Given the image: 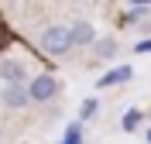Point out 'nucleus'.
Instances as JSON below:
<instances>
[{"instance_id":"1","label":"nucleus","mask_w":151,"mask_h":144,"mask_svg":"<svg viewBox=\"0 0 151 144\" xmlns=\"http://www.w3.org/2000/svg\"><path fill=\"white\" fill-rule=\"evenodd\" d=\"M41 48L48 55H65L72 48V28L69 24H52V28L41 31Z\"/></svg>"},{"instance_id":"2","label":"nucleus","mask_w":151,"mask_h":144,"mask_svg":"<svg viewBox=\"0 0 151 144\" xmlns=\"http://www.w3.org/2000/svg\"><path fill=\"white\" fill-rule=\"evenodd\" d=\"M55 93H58V79L48 76V72H41V76H35L28 82V96L35 100V103H45V100H52Z\"/></svg>"},{"instance_id":"3","label":"nucleus","mask_w":151,"mask_h":144,"mask_svg":"<svg viewBox=\"0 0 151 144\" xmlns=\"http://www.w3.org/2000/svg\"><path fill=\"white\" fill-rule=\"evenodd\" d=\"M31 96H28V86H4V106H10V110H21V106H28Z\"/></svg>"},{"instance_id":"4","label":"nucleus","mask_w":151,"mask_h":144,"mask_svg":"<svg viewBox=\"0 0 151 144\" xmlns=\"http://www.w3.org/2000/svg\"><path fill=\"white\" fill-rule=\"evenodd\" d=\"M0 79H4L7 86L24 82V65H21L17 58H4V62H0Z\"/></svg>"},{"instance_id":"5","label":"nucleus","mask_w":151,"mask_h":144,"mask_svg":"<svg viewBox=\"0 0 151 144\" xmlns=\"http://www.w3.org/2000/svg\"><path fill=\"white\" fill-rule=\"evenodd\" d=\"M69 28H72V45H89V41H96L93 24H86V21H76V24H69Z\"/></svg>"},{"instance_id":"6","label":"nucleus","mask_w":151,"mask_h":144,"mask_svg":"<svg viewBox=\"0 0 151 144\" xmlns=\"http://www.w3.org/2000/svg\"><path fill=\"white\" fill-rule=\"evenodd\" d=\"M131 76H134V69L131 65H120V69H113V72H106V76L100 79V86H117V82H127Z\"/></svg>"},{"instance_id":"7","label":"nucleus","mask_w":151,"mask_h":144,"mask_svg":"<svg viewBox=\"0 0 151 144\" xmlns=\"http://www.w3.org/2000/svg\"><path fill=\"white\" fill-rule=\"evenodd\" d=\"M96 55H100V58H110V55H117V41H113V38L96 41Z\"/></svg>"},{"instance_id":"8","label":"nucleus","mask_w":151,"mask_h":144,"mask_svg":"<svg viewBox=\"0 0 151 144\" xmlns=\"http://www.w3.org/2000/svg\"><path fill=\"white\" fill-rule=\"evenodd\" d=\"M96 113H100V103H96V100H83L79 117H83V120H89V117H96Z\"/></svg>"},{"instance_id":"9","label":"nucleus","mask_w":151,"mask_h":144,"mask_svg":"<svg viewBox=\"0 0 151 144\" xmlns=\"http://www.w3.org/2000/svg\"><path fill=\"white\" fill-rule=\"evenodd\" d=\"M62 144H83V127L72 124V127L65 130V141H62Z\"/></svg>"},{"instance_id":"10","label":"nucleus","mask_w":151,"mask_h":144,"mask_svg":"<svg viewBox=\"0 0 151 144\" xmlns=\"http://www.w3.org/2000/svg\"><path fill=\"white\" fill-rule=\"evenodd\" d=\"M137 120H141L137 113H127V117H124V130H134V127H137Z\"/></svg>"},{"instance_id":"11","label":"nucleus","mask_w":151,"mask_h":144,"mask_svg":"<svg viewBox=\"0 0 151 144\" xmlns=\"http://www.w3.org/2000/svg\"><path fill=\"white\" fill-rule=\"evenodd\" d=\"M127 4H134V7H148L151 0H127Z\"/></svg>"},{"instance_id":"12","label":"nucleus","mask_w":151,"mask_h":144,"mask_svg":"<svg viewBox=\"0 0 151 144\" xmlns=\"http://www.w3.org/2000/svg\"><path fill=\"white\" fill-rule=\"evenodd\" d=\"M137 52H151V41H141V45H137Z\"/></svg>"},{"instance_id":"13","label":"nucleus","mask_w":151,"mask_h":144,"mask_svg":"<svg viewBox=\"0 0 151 144\" xmlns=\"http://www.w3.org/2000/svg\"><path fill=\"white\" fill-rule=\"evenodd\" d=\"M148 144H151V134H148Z\"/></svg>"}]
</instances>
